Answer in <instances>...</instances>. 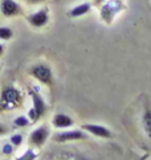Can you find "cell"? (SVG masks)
<instances>
[{
	"instance_id": "obj_8",
	"label": "cell",
	"mask_w": 151,
	"mask_h": 160,
	"mask_svg": "<svg viewBox=\"0 0 151 160\" xmlns=\"http://www.w3.org/2000/svg\"><path fill=\"white\" fill-rule=\"evenodd\" d=\"M85 132H88L91 136L96 138H101V139H112L113 138V132L112 130L107 128L106 126L102 124H97V123H84L81 126Z\"/></svg>"
},
{
	"instance_id": "obj_4",
	"label": "cell",
	"mask_w": 151,
	"mask_h": 160,
	"mask_svg": "<svg viewBox=\"0 0 151 160\" xmlns=\"http://www.w3.org/2000/svg\"><path fill=\"white\" fill-rule=\"evenodd\" d=\"M89 134L85 132V131L81 130H61L59 132H56L53 135V142L56 143H68V142H76V140H84L88 139Z\"/></svg>"
},
{
	"instance_id": "obj_19",
	"label": "cell",
	"mask_w": 151,
	"mask_h": 160,
	"mask_svg": "<svg viewBox=\"0 0 151 160\" xmlns=\"http://www.w3.org/2000/svg\"><path fill=\"white\" fill-rule=\"evenodd\" d=\"M24 2H27L28 4L36 5V4H41V3H44V2H45V0H24Z\"/></svg>"
},
{
	"instance_id": "obj_5",
	"label": "cell",
	"mask_w": 151,
	"mask_h": 160,
	"mask_svg": "<svg viewBox=\"0 0 151 160\" xmlns=\"http://www.w3.org/2000/svg\"><path fill=\"white\" fill-rule=\"evenodd\" d=\"M49 135H50L49 127L46 124H41V126H39V127H36L29 134V136H28V143H29L32 147L40 148L46 143Z\"/></svg>"
},
{
	"instance_id": "obj_11",
	"label": "cell",
	"mask_w": 151,
	"mask_h": 160,
	"mask_svg": "<svg viewBox=\"0 0 151 160\" xmlns=\"http://www.w3.org/2000/svg\"><path fill=\"white\" fill-rule=\"evenodd\" d=\"M142 127L144 134L147 138L151 139V103L147 101L143 107V114H142Z\"/></svg>"
},
{
	"instance_id": "obj_6",
	"label": "cell",
	"mask_w": 151,
	"mask_h": 160,
	"mask_svg": "<svg viewBox=\"0 0 151 160\" xmlns=\"http://www.w3.org/2000/svg\"><path fill=\"white\" fill-rule=\"evenodd\" d=\"M28 94H29L31 99H32V110L34 111V115H36V122H39L41 119L45 112H46V103H45V99L43 98V95L39 93L36 89L33 88H29L28 90Z\"/></svg>"
},
{
	"instance_id": "obj_12",
	"label": "cell",
	"mask_w": 151,
	"mask_h": 160,
	"mask_svg": "<svg viewBox=\"0 0 151 160\" xmlns=\"http://www.w3.org/2000/svg\"><path fill=\"white\" fill-rule=\"evenodd\" d=\"M91 11V3L86 2V3H81V4H77L69 11V16L72 19H77V18H81V16H85L88 15Z\"/></svg>"
},
{
	"instance_id": "obj_1",
	"label": "cell",
	"mask_w": 151,
	"mask_h": 160,
	"mask_svg": "<svg viewBox=\"0 0 151 160\" xmlns=\"http://www.w3.org/2000/svg\"><path fill=\"white\" fill-rule=\"evenodd\" d=\"M24 97L21 90H19L13 85H5L0 91V114L13 111L23 106Z\"/></svg>"
},
{
	"instance_id": "obj_16",
	"label": "cell",
	"mask_w": 151,
	"mask_h": 160,
	"mask_svg": "<svg viewBox=\"0 0 151 160\" xmlns=\"http://www.w3.org/2000/svg\"><path fill=\"white\" fill-rule=\"evenodd\" d=\"M36 158H37V153L34 152L33 148H28V150L23 153V155H20L17 159L19 160H34Z\"/></svg>"
},
{
	"instance_id": "obj_2",
	"label": "cell",
	"mask_w": 151,
	"mask_h": 160,
	"mask_svg": "<svg viewBox=\"0 0 151 160\" xmlns=\"http://www.w3.org/2000/svg\"><path fill=\"white\" fill-rule=\"evenodd\" d=\"M28 74L34 78L37 82L45 85L48 88H52L55 85V77H53V70L49 65L44 64V62H39V64L32 65L28 69Z\"/></svg>"
},
{
	"instance_id": "obj_20",
	"label": "cell",
	"mask_w": 151,
	"mask_h": 160,
	"mask_svg": "<svg viewBox=\"0 0 151 160\" xmlns=\"http://www.w3.org/2000/svg\"><path fill=\"white\" fill-rule=\"evenodd\" d=\"M105 2H106V0H94V4H96V5H98V8H100L101 5H102L103 3H105Z\"/></svg>"
},
{
	"instance_id": "obj_14",
	"label": "cell",
	"mask_w": 151,
	"mask_h": 160,
	"mask_svg": "<svg viewBox=\"0 0 151 160\" xmlns=\"http://www.w3.org/2000/svg\"><path fill=\"white\" fill-rule=\"evenodd\" d=\"M13 38V29L11 27H0V41H8Z\"/></svg>"
},
{
	"instance_id": "obj_7",
	"label": "cell",
	"mask_w": 151,
	"mask_h": 160,
	"mask_svg": "<svg viewBox=\"0 0 151 160\" xmlns=\"http://www.w3.org/2000/svg\"><path fill=\"white\" fill-rule=\"evenodd\" d=\"M50 15L48 8H40L36 12H33L31 15L27 16V22L33 28H44L49 22Z\"/></svg>"
},
{
	"instance_id": "obj_10",
	"label": "cell",
	"mask_w": 151,
	"mask_h": 160,
	"mask_svg": "<svg viewBox=\"0 0 151 160\" xmlns=\"http://www.w3.org/2000/svg\"><path fill=\"white\" fill-rule=\"evenodd\" d=\"M74 121L72 117H69L68 114L64 112H57L52 118V126L57 130H65V128H70L73 127Z\"/></svg>"
},
{
	"instance_id": "obj_13",
	"label": "cell",
	"mask_w": 151,
	"mask_h": 160,
	"mask_svg": "<svg viewBox=\"0 0 151 160\" xmlns=\"http://www.w3.org/2000/svg\"><path fill=\"white\" fill-rule=\"evenodd\" d=\"M13 127H16V128H24V127H28L29 124H32V122H31V119L28 118V115L25 117V115H19V117H16L15 119H13Z\"/></svg>"
},
{
	"instance_id": "obj_15",
	"label": "cell",
	"mask_w": 151,
	"mask_h": 160,
	"mask_svg": "<svg viewBox=\"0 0 151 160\" xmlns=\"http://www.w3.org/2000/svg\"><path fill=\"white\" fill-rule=\"evenodd\" d=\"M13 152H15V147L11 142L4 143L2 146V153L4 156H11V155H13Z\"/></svg>"
},
{
	"instance_id": "obj_3",
	"label": "cell",
	"mask_w": 151,
	"mask_h": 160,
	"mask_svg": "<svg viewBox=\"0 0 151 160\" xmlns=\"http://www.w3.org/2000/svg\"><path fill=\"white\" fill-rule=\"evenodd\" d=\"M125 9L123 0H106L100 7L101 19L105 21V24L110 25L114 21V19L118 16L119 12Z\"/></svg>"
},
{
	"instance_id": "obj_18",
	"label": "cell",
	"mask_w": 151,
	"mask_h": 160,
	"mask_svg": "<svg viewBox=\"0 0 151 160\" xmlns=\"http://www.w3.org/2000/svg\"><path fill=\"white\" fill-rule=\"evenodd\" d=\"M8 132H9V128H8L4 123L0 122V138H2V136H4V135H7Z\"/></svg>"
},
{
	"instance_id": "obj_21",
	"label": "cell",
	"mask_w": 151,
	"mask_h": 160,
	"mask_svg": "<svg viewBox=\"0 0 151 160\" xmlns=\"http://www.w3.org/2000/svg\"><path fill=\"white\" fill-rule=\"evenodd\" d=\"M4 52H5V47H4V45H3L2 42H0V57H3Z\"/></svg>"
},
{
	"instance_id": "obj_17",
	"label": "cell",
	"mask_w": 151,
	"mask_h": 160,
	"mask_svg": "<svg viewBox=\"0 0 151 160\" xmlns=\"http://www.w3.org/2000/svg\"><path fill=\"white\" fill-rule=\"evenodd\" d=\"M23 140H24L23 134H13V135H11V138H9V142L12 143L15 148H19L23 144Z\"/></svg>"
},
{
	"instance_id": "obj_22",
	"label": "cell",
	"mask_w": 151,
	"mask_h": 160,
	"mask_svg": "<svg viewBox=\"0 0 151 160\" xmlns=\"http://www.w3.org/2000/svg\"><path fill=\"white\" fill-rule=\"evenodd\" d=\"M0 69H2V66H0Z\"/></svg>"
},
{
	"instance_id": "obj_9",
	"label": "cell",
	"mask_w": 151,
	"mask_h": 160,
	"mask_svg": "<svg viewBox=\"0 0 151 160\" xmlns=\"http://www.w3.org/2000/svg\"><path fill=\"white\" fill-rule=\"evenodd\" d=\"M0 13L8 19L16 18L23 13V8L16 0H0Z\"/></svg>"
}]
</instances>
